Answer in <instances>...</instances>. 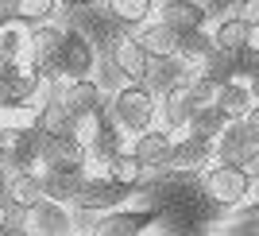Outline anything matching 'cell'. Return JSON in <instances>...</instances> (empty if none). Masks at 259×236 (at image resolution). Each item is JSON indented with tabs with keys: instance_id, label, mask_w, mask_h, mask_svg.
<instances>
[{
	"instance_id": "cell-17",
	"label": "cell",
	"mask_w": 259,
	"mask_h": 236,
	"mask_svg": "<svg viewBox=\"0 0 259 236\" xmlns=\"http://www.w3.org/2000/svg\"><path fill=\"white\" fill-rule=\"evenodd\" d=\"M39 171H43V182H47V198L74 205L77 190L85 182V167H39Z\"/></svg>"
},
{
	"instance_id": "cell-26",
	"label": "cell",
	"mask_w": 259,
	"mask_h": 236,
	"mask_svg": "<svg viewBox=\"0 0 259 236\" xmlns=\"http://www.w3.org/2000/svg\"><path fill=\"white\" fill-rule=\"evenodd\" d=\"M225 232L228 236H259V202H240L236 209H228V221H225Z\"/></svg>"
},
{
	"instance_id": "cell-13",
	"label": "cell",
	"mask_w": 259,
	"mask_h": 236,
	"mask_svg": "<svg viewBox=\"0 0 259 236\" xmlns=\"http://www.w3.org/2000/svg\"><path fill=\"white\" fill-rule=\"evenodd\" d=\"M62 39H66V27L62 23H31V51H27V58H31L43 74H54V62H58V51H62Z\"/></svg>"
},
{
	"instance_id": "cell-18",
	"label": "cell",
	"mask_w": 259,
	"mask_h": 236,
	"mask_svg": "<svg viewBox=\"0 0 259 236\" xmlns=\"http://www.w3.org/2000/svg\"><path fill=\"white\" fill-rule=\"evenodd\" d=\"M27 51H31V27L8 16V23H0V66L23 62Z\"/></svg>"
},
{
	"instance_id": "cell-33",
	"label": "cell",
	"mask_w": 259,
	"mask_h": 236,
	"mask_svg": "<svg viewBox=\"0 0 259 236\" xmlns=\"http://www.w3.org/2000/svg\"><path fill=\"white\" fill-rule=\"evenodd\" d=\"M97 0H62V8H93Z\"/></svg>"
},
{
	"instance_id": "cell-34",
	"label": "cell",
	"mask_w": 259,
	"mask_h": 236,
	"mask_svg": "<svg viewBox=\"0 0 259 236\" xmlns=\"http://www.w3.org/2000/svg\"><path fill=\"white\" fill-rule=\"evenodd\" d=\"M244 120H248L251 128H255V132H259V101H255V105H251V112H248V116H244Z\"/></svg>"
},
{
	"instance_id": "cell-11",
	"label": "cell",
	"mask_w": 259,
	"mask_h": 236,
	"mask_svg": "<svg viewBox=\"0 0 259 236\" xmlns=\"http://www.w3.org/2000/svg\"><path fill=\"white\" fill-rule=\"evenodd\" d=\"M194 112H197V105H194V93H190V77L178 82V86H170L166 93H159V120H162V128L186 132V128H190V120H194Z\"/></svg>"
},
{
	"instance_id": "cell-10",
	"label": "cell",
	"mask_w": 259,
	"mask_h": 236,
	"mask_svg": "<svg viewBox=\"0 0 259 236\" xmlns=\"http://www.w3.org/2000/svg\"><path fill=\"white\" fill-rule=\"evenodd\" d=\"M4 198L12 202V209L27 213L31 205H39L47 198L43 171H39V167H12V171L4 174Z\"/></svg>"
},
{
	"instance_id": "cell-27",
	"label": "cell",
	"mask_w": 259,
	"mask_h": 236,
	"mask_svg": "<svg viewBox=\"0 0 259 236\" xmlns=\"http://www.w3.org/2000/svg\"><path fill=\"white\" fill-rule=\"evenodd\" d=\"M228 124H232V116H228L221 105H205V108H197V112H194V120H190V128H186V132H197V136L217 140Z\"/></svg>"
},
{
	"instance_id": "cell-8",
	"label": "cell",
	"mask_w": 259,
	"mask_h": 236,
	"mask_svg": "<svg viewBox=\"0 0 259 236\" xmlns=\"http://www.w3.org/2000/svg\"><path fill=\"white\" fill-rule=\"evenodd\" d=\"M217 163V140L209 136H197V132H186L182 140H174V151H170V174H201Z\"/></svg>"
},
{
	"instance_id": "cell-1",
	"label": "cell",
	"mask_w": 259,
	"mask_h": 236,
	"mask_svg": "<svg viewBox=\"0 0 259 236\" xmlns=\"http://www.w3.org/2000/svg\"><path fill=\"white\" fill-rule=\"evenodd\" d=\"M255 193V171L240 167V163H209L201 171V198L217 209H236Z\"/></svg>"
},
{
	"instance_id": "cell-2",
	"label": "cell",
	"mask_w": 259,
	"mask_h": 236,
	"mask_svg": "<svg viewBox=\"0 0 259 236\" xmlns=\"http://www.w3.org/2000/svg\"><path fill=\"white\" fill-rule=\"evenodd\" d=\"M108 112L128 136H140V132L155 128V120H159V93L147 82H124L108 101Z\"/></svg>"
},
{
	"instance_id": "cell-30",
	"label": "cell",
	"mask_w": 259,
	"mask_h": 236,
	"mask_svg": "<svg viewBox=\"0 0 259 236\" xmlns=\"http://www.w3.org/2000/svg\"><path fill=\"white\" fill-rule=\"evenodd\" d=\"M232 8H236V16H240V20H248L251 27L259 31V0H236Z\"/></svg>"
},
{
	"instance_id": "cell-28",
	"label": "cell",
	"mask_w": 259,
	"mask_h": 236,
	"mask_svg": "<svg viewBox=\"0 0 259 236\" xmlns=\"http://www.w3.org/2000/svg\"><path fill=\"white\" fill-rule=\"evenodd\" d=\"M197 74H205V77H213V82H221V86H225V82H232V77H236V58H232V51H221V47H217L205 62L197 66Z\"/></svg>"
},
{
	"instance_id": "cell-29",
	"label": "cell",
	"mask_w": 259,
	"mask_h": 236,
	"mask_svg": "<svg viewBox=\"0 0 259 236\" xmlns=\"http://www.w3.org/2000/svg\"><path fill=\"white\" fill-rule=\"evenodd\" d=\"M232 58H236V77H248V82H251V77L259 74V47H255V43L240 47Z\"/></svg>"
},
{
	"instance_id": "cell-9",
	"label": "cell",
	"mask_w": 259,
	"mask_h": 236,
	"mask_svg": "<svg viewBox=\"0 0 259 236\" xmlns=\"http://www.w3.org/2000/svg\"><path fill=\"white\" fill-rule=\"evenodd\" d=\"M108 62H112V70H116L124 82H147L155 58L140 47L136 35H116V39L108 43Z\"/></svg>"
},
{
	"instance_id": "cell-22",
	"label": "cell",
	"mask_w": 259,
	"mask_h": 236,
	"mask_svg": "<svg viewBox=\"0 0 259 236\" xmlns=\"http://www.w3.org/2000/svg\"><path fill=\"white\" fill-rule=\"evenodd\" d=\"M108 178L120 182V186H128V190H140V186H147L151 171L136 159V151H132V147H124L120 155H112V163H108Z\"/></svg>"
},
{
	"instance_id": "cell-16",
	"label": "cell",
	"mask_w": 259,
	"mask_h": 236,
	"mask_svg": "<svg viewBox=\"0 0 259 236\" xmlns=\"http://www.w3.org/2000/svg\"><path fill=\"white\" fill-rule=\"evenodd\" d=\"M58 97L70 105V112H74V116H85V112L105 108V93H101V82H97L93 74H89V77H70V82H62Z\"/></svg>"
},
{
	"instance_id": "cell-12",
	"label": "cell",
	"mask_w": 259,
	"mask_h": 236,
	"mask_svg": "<svg viewBox=\"0 0 259 236\" xmlns=\"http://www.w3.org/2000/svg\"><path fill=\"white\" fill-rule=\"evenodd\" d=\"M128 147L136 151V159L155 174V171H166V167H170L174 136H170V128H147V132H140V136H132Z\"/></svg>"
},
{
	"instance_id": "cell-6",
	"label": "cell",
	"mask_w": 259,
	"mask_h": 236,
	"mask_svg": "<svg viewBox=\"0 0 259 236\" xmlns=\"http://www.w3.org/2000/svg\"><path fill=\"white\" fill-rule=\"evenodd\" d=\"M97 66V47L85 31L77 27H66V39H62V51H58V62H54V74L70 82V77H89Z\"/></svg>"
},
{
	"instance_id": "cell-19",
	"label": "cell",
	"mask_w": 259,
	"mask_h": 236,
	"mask_svg": "<svg viewBox=\"0 0 259 236\" xmlns=\"http://www.w3.org/2000/svg\"><path fill=\"white\" fill-rule=\"evenodd\" d=\"M255 101H259V97H255V89H251L248 77H232V82H225V86H221V93H217V105L225 108L232 120L248 116Z\"/></svg>"
},
{
	"instance_id": "cell-21",
	"label": "cell",
	"mask_w": 259,
	"mask_h": 236,
	"mask_svg": "<svg viewBox=\"0 0 259 236\" xmlns=\"http://www.w3.org/2000/svg\"><path fill=\"white\" fill-rule=\"evenodd\" d=\"M35 124L47 132V136H62V132H74L77 116L70 112V105H66L62 97H51V101H43V105H35Z\"/></svg>"
},
{
	"instance_id": "cell-7",
	"label": "cell",
	"mask_w": 259,
	"mask_h": 236,
	"mask_svg": "<svg viewBox=\"0 0 259 236\" xmlns=\"http://www.w3.org/2000/svg\"><path fill=\"white\" fill-rule=\"evenodd\" d=\"M74 205L70 202H58V198H43L39 205H31L23 213V232L27 236H66L74 232Z\"/></svg>"
},
{
	"instance_id": "cell-23",
	"label": "cell",
	"mask_w": 259,
	"mask_h": 236,
	"mask_svg": "<svg viewBox=\"0 0 259 236\" xmlns=\"http://www.w3.org/2000/svg\"><path fill=\"white\" fill-rule=\"evenodd\" d=\"M105 12L120 27H140V23H147L159 12V4L155 0H105Z\"/></svg>"
},
{
	"instance_id": "cell-32",
	"label": "cell",
	"mask_w": 259,
	"mask_h": 236,
	"mask_svg": "<svg viewBox=\"0 0 259 236\" xmlns=\"http://www.w3.org/2000/svg\"><path fill=\"white\" fill-rule=\"evenodd\" d=\"M12 228V202L0 193V232H8Z\"/></svg>"
},
{
	"instance_id": "cell-4",
	"label": "cell",
	"mask_w": 259,
	"mask_h": 236,
	"mask_svg": "<svg viewBox=\"0 0 259 236\" xmlns=\"http://www.w3.org/2000/svg\"><path fill=\"white\" fill-rule=\"evenodd\" d=\"M162 209H147V205H136V202H124L108 213H97V225L93 232L97 236H140V232H151L155 221H159Z\"/></svg>"
},
{
	"instance_id": "cell-14",
	"label": "cell",
	"mask_w": 259,
	"mask_h": 236,
	"mask_svg": "<svg viewBox=\"0 0 259 236\" xmlns=\"http://www.w3.org/2000/svg\"><path fill=\"white\" fill-rule=\"evenodd\" d=\"M209 0H159V20H166L174 31H194V27H205L209 23Z\"/></svg>"
},
{
	"instance_id": "cell-31",
	"label": "cell",
	"mask_w": 259,
	"mask_h": 236,
	"mask_svg": "<svg viewBox=\"0 0 259 236\" xmlns=\"http://www.w3.org/2000/svg\"><path fill=\"white\" fill-rule=\"evenodd\" d=\"M12 171V140H8V132L0 128V174H8Z\"/></svg>"
},
{
	"instance_id": "cell-15",
	"label": "cell",
	"mask_w": 259,
	"mask_h": 236,
	"mask_svg": "<svg viewBox=\"0 0 259 236\" xmlns=\"http://www.w3.org/2000/svg\"><path fill=\"white\" fill-rule=\"evenodd\" d=\"M132 35L140 39V47L151 58H170V54H178V39L182 35L174 31L166 20H159V16H151L147 23H140V27H132Z\"/></svg>"
},
{
	"instance_id": "cell-24",
	"label": "cell",
	"mask_w": 259,
	"mask_h": 236,
	"mask_svg": "<svg viewBox=\"0 0 259 236\" xmlns=\"http://www.w3.org/2000/svg\"><path fill=\"white\" fill-rule=\"evenodd\" d=\"M62 12V0H12L8 4V16L12 20H20V23H47V20H54Z\"/></svg>"
},
{
	"instance_id": "cell-5",
	"label": "cell",
	"mask_w": 259,
	"mask_h": 236,
	"mask_svg": "<svg viewBox=\"0 0 259 236\" xmlns=\"http://www.w3.org/2000/svg\"><path fill=\"white\" fill-rule=\"evenodd\" d=\"M128 198H132V190L112 182L108 174H85V182H81V190H77V198H74V209L97 217V213H108V209L124 205Z\"/></svg>"
},
{
	"instance_id": "cell-20",
	"label": "cell",
	"mask_w": 259,
	"mask_h": 236,
	"mask_svg": "<svg viewBox=\"0 0 259 236\" xmlns=\"http://www.w3.org/2000/svg\"><path fill=\"white\" fill-rule=\"evenodd\" d=\"M251 35H255V27H251L248 20H240L236 12H232V16H221V20L213 23V43L221 47V51H232V54H236L240 47L255 43Z\"/></svg>"
},
{
	"instance_id": "cell-25",
	"label": "cell",
	"mask_w": 259,
	"mask_h": 236,
	"mask_svg": "<svg viewBox=\"0 0 259 236\" xmlns=\"http://www.w3.org/2000/svg\"><path fill=\"white\" fill-rule=\"evenodd\" d=\"M213 51H217L213 31H205V27L182 31V39H178V58H186L190 66H201V62H205V58H209Z\"/></svg>"
},
{
	"instance_id": "cell-3",
	"label": "cell",
	"mask_w": 259,
	"mask_h": 236,
	"mask_svg": "<svg viewBox=\"0 0 259 236\" xmlns=\"http://www.w3.org/2000/svg\"><path fill=\"white\" fill-rule=\"evenodd\" d=\"M217 159H221V163H240V167H251V171H255V178H259V132L251 128L244 116L232 120V124L217 136Z\"/></svg>"
}]
</instances>
